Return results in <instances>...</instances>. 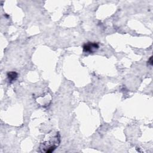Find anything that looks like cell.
Wrapping results in <instances>:
<instances>
[{"mask_svg":"<svg viewBox=\"0 0 153 153\" xmlns=\"http://www.w3.org/2000/svg\"><path fill=\"white\" fill-rule=\"evenodd\" d=\"M60 135L59 131L52 133L47 135L42 142H41L39 149L40 152L50 153L53 152L60 145Z\"/></svg>","mask_w":153,"mask_h":153,"instance_id":"cell-1","label":"cell"},{"mask_svg":"<svg viewBox=\"0 0 153 153\" xmlns=\"http://www.w3.org/2000/svg\"><path fill=\"white\" fill-rule=\"evenodd\" d=\"M99 45L97 42H88L85 43L83 46V51L88 53H93L99 49Z\"/></svg>","mask_w":153,"mask_h":153,"instance_id":"cell-2","label":"cell"},{"mask_svg":"<svg viewBox=\"0 0 153 153\" xmlns=\"http://www.w3.org/2000/svg\"><path fill=\"white\" fill-rule=\"evenodd\" d=\"M7 77L10 82L16 81L18 77V74L15 71H10L7 73Z\"/></svg>","mask_w":153,"mask_h":153,"instance_id":"cell-3","label":"cell"},{"mask_svg":"<svg viewBox=\"0 0 153 153\" xmlns=\"http://www.w3.org/2000/svg\"><path fill=\"white\" fill-rule=\"evenodd\" d=\"M148 64H149L150 65H152V56H151L148 60Z\"/></svg>","mask_w":153,"mask_h":153,"instance_id":"cell-4","label":"cell"}]
</instances>
